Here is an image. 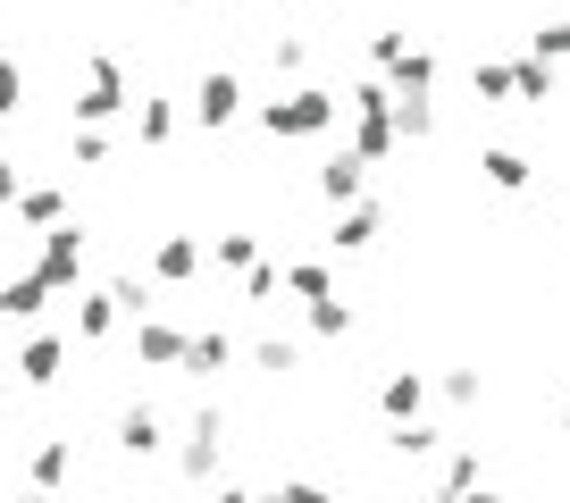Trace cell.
I'll return each mask as SVG.
<instances>
[{
  "instance_id": "obj_26",
  "label": "cell",
  "mask_w": 570,
  "mask_h": 503,
  "mask_svg": "<svg viewBox=\"0 0 570 503\" xmlns=\"http://www.w3.org/2000/svg\"><path fill=\"white\" fill-rule=\"evenodd\" d=\"M553 85H562V76H553V68H546L537 51H520V59H512V101L546 109V101H553Z\"/></svg>"
},
{
  "instance_id": "obj_3",
  "label": "cell",
  "mask_w": 570,
  "mask_h": 503,
  "mask_svg": "<svg viewBox=\"0 0 570 503\" xmlns=\"http://www.w3.org/2000/svg\"><path fill=\"white\" fill-rule=\"evenodd\" d=\"M168 453H177V479L185 486H210L218 470H227V412L202 403V412L185 420V436H168Z\"/></svg>"
},
{
  "instance_id": "obj_39",
  "label": "cell",
  "mask_w": 570,
  "mask_h": 503,
  "mask_svg": "<svg viewBox=\"0 0 570 503\" xmlns=\"http://www.w3.org/2000/svg\"><path fill=\"white\" fill-rule=\"evenodd\" d=\"M18 194H26V177H18V160L0 151V210H18Z\"/></svg>"
},
{
  "instance_id": "obj_36",
  "label": "cell",
  "mask_w": 570,
  "mask_h": 503,
  "mask_svg": "<svg viewBox=\"0 0 570 503\" xmlns=\"http://www.w3.org/2000/svg\"><path fill=\"white\" fill-rule=\"evenodd\" d=\"M403 51H411V34H403V26H377V34H370V76H386Z\"/></svg>"
},
{
  "instance_id": "obj_18",
  "label": "cell",
  "mask_w": 570,
  "mask_h": 503,
  "mask_svg": "<svg viewBox=\"0 0 570 503\" xmlns=\"http://www.w3.org/2000/svg\"><path fill=\"white\" fill-rule=\"evenodd\" d=\"M42 310H51V286H42L35 269L0 277V319H42Z\"/></svg>"
},
{
  "instance_id": "obj_20",
  "label": "cell",
  "mask_w": 570,
  "mask_h": 503,
  "mask_svg": "<svg viewBox=\"0 0 570 503\" xmlns=\"http://www.w3.org/2000/svg\"><path fill=\"white\" fill-rule=\"evenodd\" d=\"M101 294L118 303V319H151V310H160V286H151L142 269H118V277H109Z\"/></svg>"
},
{
  "instance_id": "obj_28",
  "label": "cell",
  "mask_w": 570,
  "mask_h": 503,
  "mask_svg": "<svg viewBox=\"0 0 570 503\" xmlns=\"http://www.w3.org/2000/svg\"><path fill=\"white\" fill-rule=\"evenodd\" d=\"M18 218H26L35 235H51L59 218H68V194H59V185H26V194H18Z\"/></svg>"
},
{
  "instance_id": "obj_23",
  "label": "cell",
  "mask_w": 570,
  "mask_h": 503,
  "mask_svg": "<svg viewBox=\"0 0 570 503\" xmlns=\"http://www.w3.org/2000/svg\"><path fill=\"white\" fill-rule=\"evenodd\" d=\"M303 327H311L320 344H344V336L361 327V310L344 303V294H327V303H303Z\"/></svg>"
},
{
  "instance_id": "obj_12",
  "label": "cell",
  "mask_w": 570,
  "mask_h": 503,
  "mask_svg": "<svg viewBox=\"0 0 570 503\" xmlns=\"http://www.w3.org/2000/svg\"><path fill=\"white\" fill-rule=\"evenodd\" d=\"M68 479H76V436H35V453H26V486H35V495H59Z\"/></svg>"
},
{
  "instance_id": "obj_35",
  "label": "cell",
  "mask_w": 570,
  "mask_h": 503,
  "mask_svg": "<svg viewBox=\"0 0 570 503\" xmlns=\"http://www.w3.org/2000/svg\"><path fill=\"white\" fill-rule=\"evenodd\" d=\"M277 269H285V260H268V251H261V260L244 269V286H235V294H244V303H277Z\"/></svg>"
},
{
  "instance_id": "obj_1",
  "label": "cell",
  "mask_w": 570,
  "mask_h": 503,
  "mask_svg": "<svg viewBox=\"0 0 570 503\" xmlns=\"http://www.w3.org/2000/svg\"><path fill=\"white\" fill-rule=\"evenodd\" d=\"M336 118H344V92L327 85H285L277 101H252V126L268 144H320V135H336Z\"/></svg>"
},
{
  "instance_id": "obj_33",
  "label": "cell",
  "mask_w": 570,
  "mask_h": 503,
  "mask_svg": "<svg viewBox=\"0 0 570 503\" xmlns=\"http://www.w3.org/2000/svg\"><path fill=\"white\" fill-rule=\"evenodd\" d=\"M470 92H479V101H512V59H479V68H470Z\"/></svg>"
},
{
  "instance_id": "obj_30",
  "label": "cell",
  "mask_w": 570,
  "mask_h": 503,
  "mask_svg": "<svg viewBox=\"0 0 570 503\" xmlns=\"http://www.w3.org/2000/svg\"><path fill=\"white\" fill-rule=\"evenodd\" d=\"M210 260H218V269H235V277H244L252 260H261V235H252V227H227V235L210 244Z\"/></svg>"
},
{
  "instance_id": "obj_46",
  "label": "cell",
  "mask_w": 570,
  "mask_h": 503,
  "mask_svg": "<svg viewBox=\"0 0 570 503\" xmlns=\"http://www.w3.org/2000/svg\"><path fill=\"white\" fill-rule=\"evenodd\" d=\"M0 386H9V369H0Z\"/></svg>"
},
{
  "instance_id": "obj_5",
  "label": "cell",
  "mask_w": 570,
  "mask_h": 503,
  "mask_svg": "<svg viewBox=\"0 0 570 503\" xmlns=\"http://www.w3.org/2000/svg\"><path fill=\"white\" fill-rule=\"evenodd\" d=\"M85 251H92V235L59 218V227L42 235V251H35V277H42V286H51V294H68L76 277H85Z\"/></svg>"
},
{
  "instance_id": "obj_14",
  "label": "cell",
  "mask_w": 570,
  "mask_h": 503,
  "mask_svg": "<svg viewBox=\"0 0 570 503\" xmlns=\"http://www.w3.org/2000/svg\"><path fill=\"white\" fill-rule=\"evenodd\" d=\"M68 353H76L68 336H26V353H18V386L51 395V386H59V369H68Z\"/></svg>"
},
{
  "instance_id": "obj_40",
  "label": "cell",
  "mask_w": 570,
  "mask_h": 503,
  "mask_svg": "<svg viewBox=\"0 0 570 503\" xmlns=\"http://www.w3.org/2000/svg\"><path fill=\"white\" fill-rule=\"evenodd\" d=\"M210 503H261V495H252L244 479H210Z\"/></svg>"
},
{
  "instance_id": "obj_42",
  "label": "cell",
  "mask_w": 570,
  "mask_h": 503,
  "mask_svg": "<svg viewBox=\"0 0 570 503\" xmlns=\"http://www.w3.org/2000/svg\"><path fill=\"white\" fill-rule=\"evenodd\" d=\"M18 503H59V495H35V486H18Z\"/></svg>"
},
{
  "instance_id": "obj_41",
  "label": "cell",
  "mask_w": 570,
  "mask_h": 503,
  "mask_svg": "<svg viewBox=\"0 0 570 503\" xmlns=\"http://www.w3.org/2000/svg\"><path fill=\"white\" fill-rule=\"evenodd\" d=\"M453 503H503V495H495V486H470V495H453Z\"/></svg>"
},
{
  "instance_id": "obj_9",
  "label": "cell",
  "mask_w": 570,
  "mask_h": 503,
  "mask_svg": "<svg viewBox=\"0 0 570 503\" xmlns=\"http://www.w3.org/2000/svg\"><path fill=\"white\" fill-rule=\"evenodd\" d=\"M377 235H386V201L377 194H361L353 210H336V227H327V244L353 260V251H377Z\"/></svg>"
},
{
  "instance_id": "obj_22",
  "label": "cell",
  "mask_w": 570,
  "mask_h": 503,
  "mask_svg": "<svg viewBox=\"0 0 570 503\" xmlns=\"http://www.w3.org/2000/svg\"><path fill=\"white\" fill-rule=\"evenodd\" d=\"M135 135H142V151H168V144H177V101L142 92V101H135Z\"/></svg>"
},
{
  "instance_id": "obj_47",
  "label": "cell",
  "mask_w": 570,
  "mask_h": 503,
  "mask_svg": "<svg viewBox=\"0 0 570 503\" xmlns=\"http://www.w3.org/2000/svg\"><path fill=\"white\" fill-rule=\"evenodd\" d=\"M562 235H570V218H562Z\"/></svg>"
},
{
  "instance_id": "obj_15",
  "label": "cell",
  "mask_w": 570,
  "mask_h": 503,
  "mask_svg": "<svg viewBox=\"0 0 570 503\" xmlns=\"http://www.w3.org/2000/svg\"><path fill=\"white\" fill-rule=\"evenodd\" d=\"M470 486H487V453L479 445H445L436 453V495L428 503H453V495H470Z\"/></svg>"
},
{
  "instance_id": "obj_25",
  "label": "cell",
  "mask_w": 570,
  "mask_h": 503,
  "mask_svg": "<svg viewBox=\"0 0 570 503\" xmlns=\"http://www.w3.org/2000/svg\"><path fill=\"white\" fill-rule=\"evenodd\" d=\"M386 92H436V51H428V42H411V51L386 68Z\"/></svg>"
},
{
  "instance_id": "obj_37",
  "label": "cell",
  "mask_w": 570,
  "mask_h": 503,
  "mask_svg": "<svg viewBox=\"0 0 570 503\" xmlns=\"http://www.w3.org/2000/svg\"><path fill=\"white\" fill-rule=\"evenodd\" d=\"M261 503H336V486H320V479H277Z\"/></svg>"
},
{
  "instance_id": "obj_17",
  "label": "cell",
  "mask_w": 570,
  "mask_h": 503,
  "mask_svg": "<svg viewBox=\"0 0 570 503\" xmlns=\"http://www.w3.org/2000/svg\"><path fill=\"white\" fill-rule=\"evenodd\" d=\"M361 194H370V168H361L353 151H336V160L320 168V201H327V210H353Z\"/></svg>"
},
{
  "instance_id": "obj_43",
  "label": "cell",
  "mask_w": 570,
  "mask_h": 503,
  "mask_svg": "<svg viewBox=\"0 0 570 503\" xmlns=\"http://www.w3.org/2000/svg\"><path fill=\"white\" fill-rule=\"evenodd\" d=\"M168 9H202V0H168Z\"/></svg>"
},
{
  "instance_id": "obj_7",
  "label": "cell",
  "mask_w": 570,
  "mask_h": 503,
  "mask_svg": "<svg viewBox=\"0 0 570 503\" xmlns=\"http://www.w3.org/2000/svg\"><path fill=\"white\" fill-rule=\"evenodd\" d=\"M244 361V344L227 336V327H185V361H177V377H218V369H235Z\"/></svg>"
},
{
  "instance_id": "obj_31",
  "label": "cell",
  "mask_w": 570,
  "mask_h": 503,
  "mask_svg": "<svg viewBox=\"0 0 570 503\" xmlns=\"http://www.w3.org/2000/svg\"><path fill=\"white\" fill-rule=\"evenodd\" d=\"M252 369L294 377V369H303V344H294V336H261V344H252Z\"/></svg>"
},
{
  "instance_id": "obj_4",
  "label": "cell",
  "mask_w": 570,
  "mask_h": 503,
  "mask_svg": "<svg viewBox=\"0 0 570 503\" xmlns=\"http://www.w3.org/2000/svg\"><path fill=\"white\" fill-rule=\"evenodd\" d=\"M76 126H118L126 109H135V92H126V68L109 51H85V85H76Z\"/></svg>"
},
{
  "instance_id": "obj_29",
  "label": "cell",
  "mask_w": 570,
  "mask_h": 503,
  "mask_svg": "<svg viewBox=\"0 0 570 503\" xmlns=\"http://www.w3.org/2000/svg\"><path fill=\"white\" fill-rule=\"evenodd\" d=\"M428 395H445L453 412H479V403H487V377H479V369H445L436 386H428Z\"/></svg>"
},
{
  "instance_id": "obj_21",
  "label": "cell",
  "mask_w": 570,
  "mask_h": 503,
  "mask_svg": "<svg viewBox=\"0 0 570 503\" xmlns=\"http://www.w3.org/2000/svg\"><path fill=\"white\" fill-rule=\"evenodd\" d=\"M109 336H118V303H109L101 286L76 294V336H68V344H109Z\"/></svg>"
},
{
  "instance_id": "obj_11",
  "label": "cell",
  "mask_w": 570,
  "mask_h": 503,
  "mask_svg": "<svg viewBox=\"0 0 570 503\" xmlns=\"http://www.w3.org/2000/svg\"><path fill=\"white\" fill-rule=\"evenodd\" d=\"M185 361V319H135V369H177Z\"/></svg>"
},
{
  "instance_id": "obj_8",
  "label": "cell",
  "mask_w": 570,
  "mask_h": 503,
  "mask_svg": "<svg viewBox=\"0 0 570 503\" xmlns=\"http://www.w3.org/2000/svg\"><path fill=\"white\" fill-rule=\"evenodd\" d=\"M377 420H386V428L428 420V369H386L377 377Z\"/></svg>"
},
{
  "instance_id": "obj_24",
  "label": "cell",
  "mask_w": 570,
  "mask_h": 503,
  "mask_svg": "<svg viewBox=\"0 0 570 503\" xmlns=\"http://www.w3.org/2000/svg\"><path fill=\"white\" fill-rule=\"evenodd\" d=\"M277 294H294V303H327V294H336V277H327V260H285V269H277Z\"/></svg>"
},
{
  "instance_id": "obj_27",
  "label": "cell",
  "mask_w": 570,
  "mask_h": 503,
  "mask_svg": "<svg viewBox=\"0 0 570 503\" xmlns=\"http://www.w3.org/2000/svg\"><path fill=\"white\" fill-rule=\"evenodd\" d=\"M436 135V101L428 92H394V144H428Z\"/></svg>"
},
{
  "instance_id": "obj_10",
  "label": "cell",
  "mask_w": 570,
  "mask_h": 503,
  "mask_svg": "<svg viewBox=\"0 0 570 503\" xmlns=\"http://www.w3.org/2000/svg\"><path fill=\"white\" fill-rule=\"evenodd\" d=\"M118 453H126V462H160V453H168V420L151 412V403H126V412H118Z\"/></svg>"
},
{
  "instance_id": "obj_38",
  "label": "cell",
  "mask_w": 570,
  "mask_h": 503,
  "mask_svg": "<svg viewBox=\"0 0 570 503\" xmlns=\"http://www.w3.org/2000/svg\"><path fill=\"white\" fill-rule=\"evenodd\" d=\"M18 109H26V68H18L9 51H0V126L18 118Z\"/></svg>"
},
{
  "instance_id": "obj_6",
  "label": "cell",
  "mask_w": 570,
  "mask_h": 503,
  "mask_svg": "<svg viewBox=\"0 0 570 503\" xmlns=\"http://www.w3.org/2000/svg\"><path fill=\"white\" fill-rule=\"evenodd\" d=\"M244 76H235V68H210V76H202V85H194V126H202V135H218V126H235V118H244Z\"/></svg>"
},
{
  "instance_id": "obj_44",
  "label": "cell",
  "mask_w": 570,
  "mask_h": 503,
  "mask_svg": "<svg viewBox=\"0 0 570 503\" xmlns=\"http://www.w3.org/2000/svg\"><path fill=\"white\" fill-rule=\"evenodd\" d=\"M562 436H570V403H562Z\"/></svg>"
},
{
  "instance_id": "obj_45",
  "label": "cell",
  "mask_w": 570,
  "mask_h": 503,
  "mask_svg": "<svg viewBox=\"0 0 570 503\" xmlns=\"http://www.w3.org/2000/svg\"><path fill=\"white\" fill-rule=\"evenodd\" d=\"M303 9H320V0H303Z\"/></svg>"
},
{
  "instance_id": "obj_32",
  "label": "cell",
  "mask_w": 570,
  "mask_h": 503,
  "mask_svg": "<svg viewBox=\"0 0 570 503\" xmlns=\"http://www.w3.org/2000/svg\"><path fill=\"white\" fill-rule=\"evenodd\" d=\"M268 68H277L285 85H294V76L311 68V42H303V34H268Z\"/></svg>"
},
{
  "instance_id": "obj_13",
  "label": "cell",
  "mask_w": 570,
  "mask_h": 503,
  "mask_svg": "<svg viewBox=\"0 0 570 503\" xmlns=\"http://www.w3.org/2000/svg\"><path fill=\"white\" fill-rule=\"evenodd\" d=\"M142 277H151V286H194V277H202V235H160Z\"/></svg>"
},
{
  "instance_id": "obj_34",
  "label": "cell",
  "mask_w": 570,
  "mask_h": 503,
  "mask_svg": "<svg viewBox=\"0 0 570 503\" xmlns=\"http://www.w3.org/2000/svg\"><path fill=\"white\" fill-rule=\"evenodd\" d=\"M68 160L76 168H109V126H76V135H68Z\"/></svg>"
},
{
  "instance_id": "obj_19",
  "label": "cell",
  "mask_w": 570,
  "mask_h": 503,
  "mask_svg": "<svg viewBox=\"0 0 570 503\" xmlns=\"http://www.w3.org/2000/svg\"><path fill=\"white\" fill-rule=\"evenodd\" d=\"M386 453L394 462H436V453H445V428H436V420H403V428H386Z\"/></svg>"
},
{
  "instance_id": "obj_2",
  "label": "cell",
  "mask_w": 570,
  "mask_h": 503,
  "mask_svg": "<svg viewBox=\"0 0 570 503\" xmlns=\"http://www.w3.org/2000/svg\"><path fill=\"white\" fill-rule=\"evenodd\" d=\"M344 118H353V144H344V151H353L361 168H386L394 151H403V144H394V92H386V76H353V85H344Z\"/></svg>"
},
{
  "instance_id": "obj_16",
  "label": "cell",
  "mask_w": 570,
  "mask_h": 503,
  "mask_svg": "<svg viewBox=\"0 0 570 503\" xmlns=\"http://www.w3.org/2000/svg\"><path fill=\"white\" fill-rule=\"evenodd\" d=\"M479 177L495 185V194H529V185H537V160H529V151H512V144H487V151H479Z\"/></svg>"
}]
</instances>
